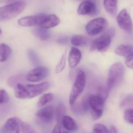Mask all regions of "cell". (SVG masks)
I'll list each match as a JSON object with an SVG mask.
<instances>
[{
    "label": "cell",
    "instance_id": "6da1fadb",
    "mask_svg": "<svg viewBox=\"0 0 133 133\" xmlns=\"http://www.w3.org/2000/svg\"><path fill=\"white\" fill-rule=\"evenodd\" d=\"M49 87L50 83L48 82L26 85L18 83L15 89V95L16 98L20 99L32 98L45 92Z\"/></svg>",
    "mask_w": 133,
    "mask_h": 133
},
{
    "label": "cell",
    "instance_id": "7a4b0ae2",
    "mask_svg": "<svg viewBox=\"0 0 133 133\" xmlns=\"http://www.w3.org/2000/svg\"><path fill=\"white\" fill-rule=\"evenodd\" d=\"M26 3L23 1L12 2L0 7V21H5L17 16L26 8Z\"/></svg>",
    "mask_w": 133,
    "mask_h": 133
},
{
    "label": "cell",
    "instance_id": "3957f363",
    "mask_svg": "<svg viewBox=\"0 0 133 133\" xmlns=\"http://www.w3.org/2000/svg\"><path fill=\"white\" fill-rule=\"evenodd\" d=\"M115 33V29L113 28L107 30L93 41L91 46V50L100 52L106 51L110 46Z\"/></svg>",
    "mask_w": 133,
    "mask_h": 133
},
{
    "label": "cell",
    "instance_id": "277c9868",
    "mask_svg": "<svg viewBox=\"0 0 133 133\" xmlns=\"http://www.w3.org/2000/svg\"><path fill=\"white\" fill-rule=\"evenodd\" d=\"M124 66L120 62H117L112 65L107 81L108 90L112 89L120 83L124 76Z\"/></svg>",
    "mask_w": 133,
    "mask_h": 133
},
{
    "label": "cell",
    "instance_id": "5b68a950",
    "mask_svg": "<svg viewBox=\"0 0 133 133\" xmlns=\"http://www.w3.org/2000/svg\"><path fill=\"white\" fill-rule=\"evenodd\" d=\"M86 84V76L83 70H80L73 86L69 96V102L70 104H74L77 98L82 93Z\"/></svg>",
    "mask_w": 133,
    "mask_h": 133
},
{
    "label": "cell",
    "instance_id": "8992f818",
    "mask_svg": "<svg viewBox=\"0 0 133 133\" xmlns=\"http://www.w3.org/2000/svg\"><path fill=\"white\" fill-rule=\"evenodd\" d=\"M108 26V22L102 17L97 18L90 21L86 26L87 34L91 36L98 35L104 32Z\"/></svg>",
    "mask_w": 133,
    "mask_h": 133
},
{
    "label": "cell",
    "instance_id": "52a82bcc",
    "mask_svg": "<svg viewBox=\"0 0 133 133\" xmlns=\"http://www.w3.org/2000/svg\"><path fill=\"white\" fill-rule=\"evenodd\" d=\"M48 70L44 66H38L30 71L27 75V80L32 82H39L48 75Z\"/></svg>",
    "mask_w": 133,
    "mask_h": 133
},
{
    "label": "cell",
    "instance_id": "ba28073f",
    "mask_svg": "<svg viewBox=\"0 0 133 133\" xmlns=\"http://www.w3.org/2000/svg\"><path fill=\"white\" fill-rule=\"evenodd\" d=\"M116 20L121 29L126 32H131L132 26V20L130 15L125 9H122L119 12Z\"/></svg>",
    "mask_w": 133,
    "mask_h": 133
},
{
    "label": "cell",
    "instance_id": "9c48e42d",
    "mask_svg": "<svg viewBox=\"0 0 133 133\" xmlns=\"http://www.w3.org/2000/svg\"><path fill=\"white\" fill-rule=\"evenodd\" d=\"M45 14L40 13L34 15L27 16L18 19V24L22 26L39 25Z\"/></svg>",
    "mask_w": 133,
    "mask_h": 133
},
{
    "label": "cell",
    "instance_id": "30bf717a",
    "mask_svg": "<svg viewBox=\"0 0 133 133\" xmlns=\"http://www.w3.org/2000/svg\"><path fill=\"white\" fill-rule=\"evenodd\" d=\"M21 120L16 117L10 118L6 121L2 129V133H19Z\"/></svg>",
    "mask_w": 133,
    "mask_h": 133
},
{
    "label": "cell",
    "instance_id": "8fae6325",
    "mask_svg": "<svg viewBox=\"0 0 133 133\" xmlns=\"http://www.w3.org/2000/svg\"><path fill=\"white\" fill-rule=\"evenodd\" d=\"M60 22V19L56 15L45 14L38 26L41 28L48 29L57 26Z\"/></svg>",
    "mask_w": 133,
    "mask_h": 133
},
{
    "label": "cell",
    "instance_id": "7c38bea8",
    "mask_svg": "<svg viewBox=\"0 0 133 133\" xmlns=\"http://www.w3.org/2000/svg\"><path fill=\"white\" fill-rule=\"evenodd\" d=\"M54 111L52 106H46L37 112L36 115L41 120L47 123L52 122L54 119Z\"/></svg>",
    "mask_w": 133,
    "mask_h": 133
},
{
    "label": "cell",
    "instance_id": "4fadbf2b",
    "mask_svg": "<svg viewBox=\"0 0 133 133\" xmlns=\"http://www.w3.org/2000/svg\"><path fill=\"white\" fill-rule=\"evenodd\" d=\"M96 6L94 3L90 1L83 2L77 9L78 14L82 15H93L96 12Z\"/></svg>",
    "mask_w": 133,
    "mask_h": 133
},
{
    "label": "cell",
    "instance_id": "5bb4252c",
    "mask_svg": "<svg viewBox=\"0 0 133 133\" xmlns=\"http://www.w3.org/2000/svg\"><path fill=\"white\" fill-rule=\"evenodd\" d=\"M105 101L98 94L91 95L89 97V105L93 111H103Z\"/></svg>",
    "mask_w": 133,
    "mask_h": 133
},
{
    "label": "cell",
    "instance_id": "9a60e30c",
    "mask_svg": "<svg viewBox=\"0 0 133 133\" xmlns=\"http://www.w3.org/2000/svg\"><path fill=\"white\" fill-rule=\"evenodd\" d=\"M81 53L78 48L72 47L68 56L69 66L71 68L75 67L80 62Z\"/></svg>",
    "mask_w": 133,
    "mask_h": 133
},
{
    "label": "cell",
    "instance_id": "2e32d148",
    "mask_svg": "<svg viewBox=\"0 0 133 133\" xmlns=\"http://www.w3.org/2000/svg\"><path fill=\"white\" fill-rule=\"evenodd\" d=\"M133 46L126 44L120 45L115 51V53L117 55L125 58L133 55Z\"/></svg>",
    "mask_w": 133,
    "mask_h": 133
},
{
    "label": "cell",
    "instance_id": "e0dca14e",
    "mask_svg": "<svg viewBox=\"0 0 133 133\" xmlns=\"http://www.w3.org/2000/svg\"><path fill=\"white\" fill-rule=\"evenodd\" d=\"M118 0H104V5L106 11L112 16L117 14Z\"/></svg>",
    "mask_w": 133,
    "mask_h": 133
},
{
    "label": "cell",
    "instance_id": "ac0fdd59",
    "mask_svg": "<svg viewBox=\"0 0 133 133\" xmlns=\"http://www.w3.org/2000/svg\"><path fill=\"white\" fill-rule=\"evenodd\" d=\"M11 53V49L9 46L4 43L0 44V62L6 61Z\"/></svg>",
    "mask_w": 133,
    "mask_h": 133
},
{
    "label": "cell",
    "instance_id": "d6986e66",
    "mask_svg": "<svg viewBox=\"0 0 133 133\" xmlns=\"http://www.w3.org/2000/svg\"><path fill=\"white\" fill-rule=\"evenodd\" d=\"M62 123L67 130L75 131L77 129V126L73 119L69 116H65L62 118Z\"/></svg>",
    "mask_w": 133,
    "mask_h": 133
},
{
    "label": "cell",
    "instance_id": "ffe728a7",
    "mask_svg": "<svg viewBox=\"0 0 133 133\" xmlns=\"http://www.w3.org/2000/svg\"><path fill=\"white\" fill-rule=\"evenodd\" d=\"M71 42L73 45L77 46H86L89 42V39L83 35H76L71 38Z\"/></svg>",
    "mask_w": 133,
    "mask_h": 133
},
{
    "label": "cell",
    "instance_id": "44dd1931",
    "mask_svg": "<svg viewBox=\"0 0 133 133\" xmlns=\"http://www.w3.org/2000/svg\"><path fill=\"white\" fill-rule=\"evenodd\" d=\"M47 29H43L39 27L34 29V33L41 40H46L48 39L50 37V33Z\"/></svg>",
    "mask_w": 133,
    "mask_h": 133
},
{
    "label": "cell",
    "instance_id": "7402d4cb",
    "mask_svg": "<svg viewBox=\"0 0 133 133\" xmlns=\"http://www.w3.org/2000/svg\"><path fill=\"white\" fill-rule=\"evenodd\" d=\"M53 98L54 95L51 93L44 94L40 97L37 102V107L39 108L43 107L47 104L51 102Z\"/></svg>",
    "mask_w": 133,
    "mask_h": 133
},
{
    "label": "cell",
    "instance_id": "603a6c76",
    "mask_svg": "<svg viewBox=\"0 0 133 133\" xmlns=\"http://www.w3.org/2000/svg\"><path fill=\"white\" fill-rule=\"evenodd\" d=\"M55 114L56 119L59 124L62 122V118L65 116L66 109L65 105L62 104H59L58 105L55 109Z\"/></svg>",
    "mask_w": 133,
    "mask_h": 133
},
{
    "label": "cell",
    "instance_id": "cb8c5ba5",
    "mask_svg": "<svg viewBox=\"0 0 133 133\" xmlns=\"http://www.w3.org/2000/svg\"><path fill=\"white\" fill-rule=\"evenodd\" d=\"M66 59V52H65L62 55L59 63L56 65L55 69V73H59L63 70L65 66Z\"/></svg>",
    "mask_w": 133,
    "mask_h": 133
},
{
    "label": "cell",
    "instance_id": "d4e9b609",
    "mask_svg": "<svg viewBox=\"0 0 133 133\" xmlns=\"http://www.w3.org/2000/svg\"><path fill=\"white\" fill-rule=\"evenodd\" d=\"M124 119L129 124H132L133 123V111L132 109H126L124 111Z\"/></svg>",
    "mask_w": 133,
    "mask_h": 133
},
{
    "label": "cell",
    "instance_id": "484cf974",
    "mask_svg": "<svg viewBox=\"0 0 133 133\" xmlns=\"http://www.w3.org/2000/svg\"><path fill=\"white\" fill-rule=\"evenodd\" d=\"M93 132L94 133H109L106 127L100 124H96L94 125Z\"/></svg>",
    "mask_w": 133,
    "mask_h": 133
},
{
    "label": "cell",
    "instance_id": "4316f807",
    "mask_svg": "<svg viewBox=\"0 0 133 133\" xmlns=\"http://www.w3.org/2000/svg\"><path fill=\"white\" fill-rule=\"evenodd\" d=\"M21 127L23 133H37L35 129L28 123H23Z\"/></svg>",
    "mask_w": 133,
    "mask_h": 133
},
{
    "label": "cell",
    "instance_id": "83f0119b",
    "mask_svg": "<svg viewBox=\"0 0 133 133\" xmlns=\"http://www.w3.org/2000/svg\"><path fill=\"white\" fill-rule=\"evenodd\" d=\"M28 55L31 62L35 65L37 64L39 62V59L36 54L33 50H29L28 51Z\"/></svg>",
    "mask_w": 133,
    "mask_h": 133
},
{
    "label": "cell",
    "instance_id": "f1b7e54d",
    "mask_svg": "<svg viewBox=\"0 0 133 133\" xmlns=\"http://www.w3.org/2000/svg\"><path fill=\"white\" fill-rule=\"evenodd\" d=\"M9 97L6 91L0 89V104H4L8 102Z\"/></svg>",
    "mask_w": 133,
    "mask_h": 133
},
{
    "label": "cell",
    "instance_id": "f546056e",
    "mask_svg": "<svg viewBox=\"0 0 133 133\" xmlns=\"http://www.w3.org/2000/svg\"><path fill=\"white\" fill-rule=\"evenodd\" d=\"M97 94L106 101L108 97V89L104 87H100L98 88Z\"/></svg>",
    "mask_w": 133,
    "mask_h": 133
},
{
    "label": "cell",
    "instance_id": "4dcf8cb0",
    "mask_svg": "<svg viewBox=\"0 0 133 133\" xmlns=\"http://www.w3.org/2000/svg\"><path fill=\"white\" fill-rule=\"evenodd\" d=\"M92 118L94 120H97L100 118L103 114V111H91Z\"/></svg>",
    "mask_w": 133,
    "mask_h": 133
},
{
    "label": "cell",
    "instance_id": "1f68e13d",
    "mask_svg": "<svg viewBox=\"0 0 133 133\" xmlns=\"http://www.w3.org/2000/svg\"><path fill=\"white\" fill-rule=\"evenodd\" d=\"M133 97L132 95H130L128 96L123 101L121 105V107L124 108L125 107L129 105L130 104H132Z\"/></svg>",
    "mask_w": 133,
    "mask_h": 133
},
{
    "label": "cell",
    "instance_id": "d6a6232c",
    "mask_svg": "<svg viewBox=\"0 0 133 133\" xmlns=\"http://www.w3.org/2000/svg\"><path fill=\"white\" fill-rule=\"evenodd\" d=\"M125 64L130 69H132L133 68V55L129 56L126 58Z\"/></svg>",
    "mask_w": 133,
    "mask_h": 133
},
{
    "label": "cell",
    "instance_id": "836d02e7",
    "mask_svg": "<svg viewBox=\"0 0 133 133\" xmlns=\"http://www.w3.org/2000/svg\"><path fill=\"white\" fill-rule=\"evenodd\" d=\"M52 133H61V130H60V127L59 125H56L55 126L54 129L53 130Z\"/></svg>",
    "mask_w": 133,
    "mask_h": 133
},
{
    "label": "cell",
    "instance_id": "e575fe53",
    "mask_svg": "<svg viewBox=\"0 0 133 133\" xmlns=\"http://www.w3.org/2000/svg\"><path fill=\"white\" fill-rule=\"evenodd\" d=\"M109 133H116V129L115 127H112Z\"/></svg>",
    "mask_w": 133,
    "mask_h": 133
},
{
    "label": "cell",
    "instance_id": "d590c367",
    "mask_svg": "<svg viewBox=\"0 0 133 133\" xmlns=\"http://www.w3.org/2000/svg\"><path fill=\"white\" fill-rule=\"evenodd\" d=\"M9 1L11 2L13 1V2H15L20 1L19 0H8Z\"/></svg>",
    "mask_w": 133,
    "mask_h": 133
},
{
    "label": "cell",
    "instance_id": "8d00e7d4",
    "mask_svg": "<svg viewBox=\"0 0 133 133\" xmlns=\"http://www.w3.org/2000/svg\"><path fill=\"white\" fill-rule=\"evenodd\" d=\"M1 32H2L1 29V28H0V34H1Z\"/></svg>",
    "mask_w": 133,
    "mask_h": 133
},
{
    "label": "cell",
    "instance_id": "74e56055",
    "mask_svg": "<svg viewBox=\"0 0 133 133\" xmlns=\"http://www.w3.org/2000/svg\"><path fill=\"white\" fill-rule=\"evenodd\" d=\"M67 133V132H62V133Z\"/></svg>",
    "mask_w": 133,
    "mask_h": 133
},
{
    "label": "cell",
    "instance_id": "f35d334b",
    "mask_svg": "<svg viewBox=\"0 0 133 133\" xmlns=\"http://www.w3.org/2000/svg\"><path fill=\"white\" fill-rule=\"evenodd\" d=\"M92 133H94L93 132H92Z\"/></svg>",
    "mask_w": 133,
    "mask_h": 133
}]
</instances>
